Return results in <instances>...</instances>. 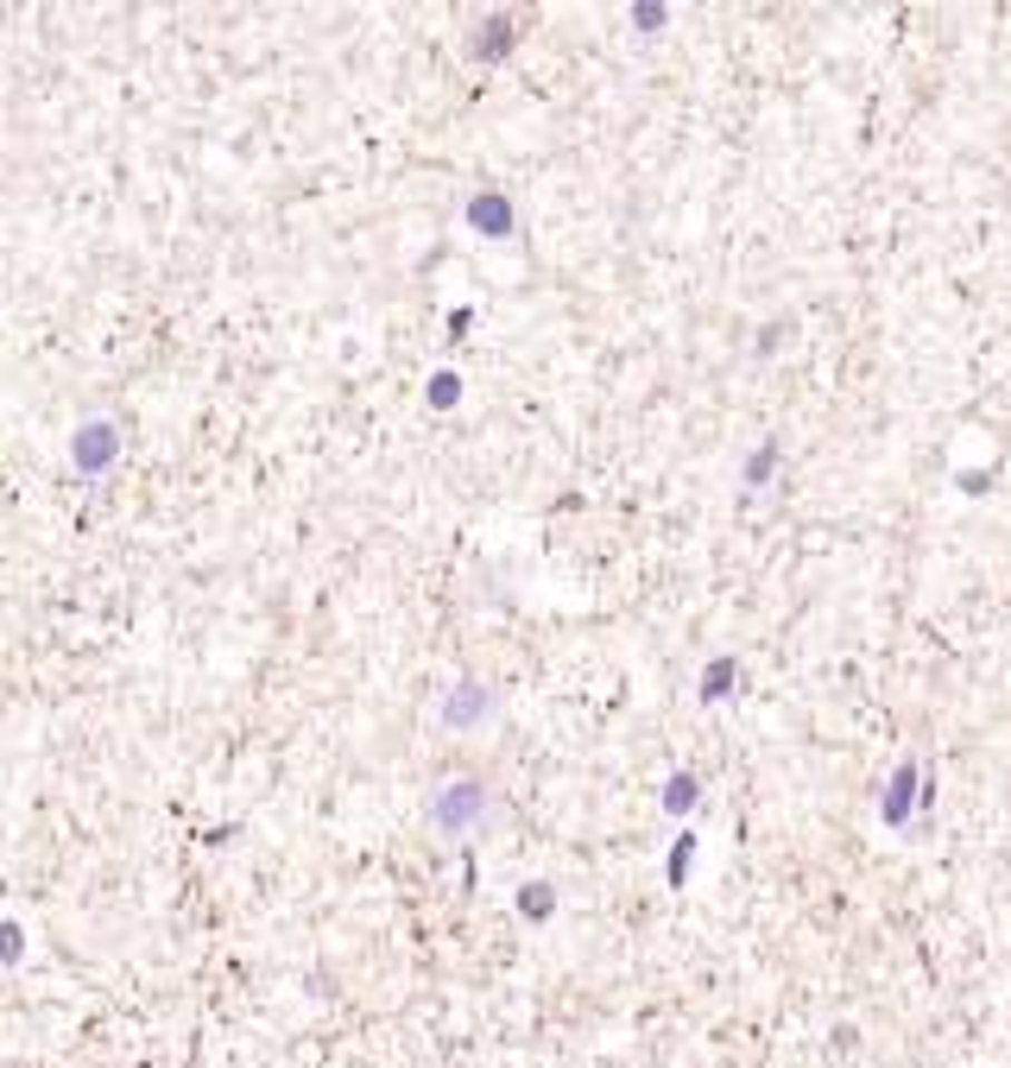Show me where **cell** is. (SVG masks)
<instances>
[{
	"mask_svg": "<svg viewBox=\"0 0 1011 1068\" xmlns=\"http://www.w3.org/2000/svg\"><path fill=\"white\" fill-rule=\"evenodd\" d=\"M77 462L82 468H108V462H115V430H108V424L82 430V437H77Z\"/></svg>",
	"mask_w": 1011,
	"mask_h": 1068,
	"instance_id": "obj_1",
	"label": "cell"
},
{
	"mask_svg": "<svg viewBox=\"0 0 1011 1068\" xmlns=\"http://www.w3.org/2000/svg\"><path fill=\"white\" fill-rule=\"evenodd\" d=\"M449 796H455V803H443V822H468V810H474V796H481V791L462 784V791H449Z\"/></svg>",
	"mask_w": 1011,
	"mask_h": 1068,
	"instance_id": "obj_2",
	"label": "cell"
}]
</instances>
